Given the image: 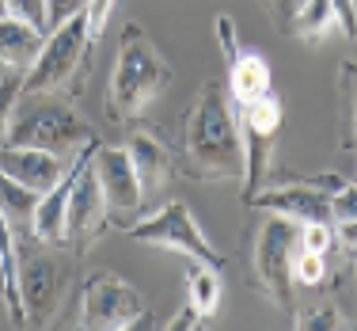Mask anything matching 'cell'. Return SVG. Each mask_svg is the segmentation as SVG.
Instances as JSON below:
<instances>
[{"mask_svg": "<svg viewBox=\"0 0 357 331\" xmlns=\"http://www.w3.org/2000/svg\"><path fill=\"white\" fill-rule=\"evenodd\" d=\"M38 198L42 194H35L31 186L15 183L12 175L0 172V217L8 221V228L12 233H35V209H38Z\"/></svg>", "mask_w": 357, "mask_h": 331, "instance_id": "obj_19", "label": "cell"}, {"mask_svg": "<svg viewBox=\"0 0 357 331\" xmlns=\"http://www.w3.org/2000/svg\"><path fill=\"white\" fill-rule=\"evenodd\" d=\"M107 228H110V209H107L103 186H99V175H96V156H91L80 168V175H76L69 206H65V248L84 256Z\"/></svg>", "mask_w": 357, "mask_h": 331, "instance_id": "obj_11", "label": "cell"}, {"mask_svg": "<svg viewBox=\"0 0 357 331\" xmlns=\"http://www.w3.org/2000/svg\"><path fill=\"white\" fill-rule=\"evenodd\" d=\"M350 179L335 172H319V175H296V172H274L270 168L262 186L251 194L243 206L262 209V214H282L293 221H327L331 225V198H335Z\"/></svg>", "mask_w": 357, "mask_h": 331, "instance_id": "obj_7", "label": "cell"}, {"mask_svg": "<svg viewBox=\"0 0 357 331\" xmlns=\"http://www.w3.org/2000/svg\"><path fill=\"white\" fill-rule=\"evenodd\" d=\"M172 88V65L152 46L141 23H126L122 50L114 61V76L107 88V118L110 122H141V115Z\"/></svg>", "mask_w": 357, "mask_h": 331, "instance_id": "obj_2", "label": "cell"}, {"mask_svg": "<svg viewBox=\"0 0 357 331\" xmlns=\"http://www.w3.org/2000/svg\"><path fill=\"white\" fill-rule=\"evenodd\" d=\"M335 4V15H338V31L346 38H354V0H331Z\"/></svg>", "mask_w": 357, "mask_h": 331, "instance_id": "obj_28", "label": "cell"}, {"mask_svg": "<svg viewBox=\"0 0 357 331\" xmlns=\"http://www.w3.org/2000/svg\"><path fill=\"white\" fill-rule=\"evenodd\" d=\"M293 328H301V331H335V328H354V320L342 316V312H338V304H319V309L296 316Z\"/></svg>", "mask_w": 357, "mask_h": 331, "instance_id": "obj_22", "label": "cell"}, {"mask_svg": "<svg viewBox=\"0 0 357 331\" xmlns=\"http://www.w3.org/2000/svg\"><path fill=\"white\" fill-rule=\"evenodd\" d=\"M91 141L99 138L88 126V118L76 110L73 99H54V103H35L20 110V115H12L4 133V145L42 149V152H54V156H76Z\"/></svg>", "mask_w": 357, "mask_h": 331, "instance_id": "obj_6", "label": "cell"}, {"mask_svg": "<svg viewBox=\"0 0 357 331\" xmlns=\"http://www.w3.org/2000/svg\"><path fill=\"white\" fill-rule=\"evenodd\" d=\"M126 152H130V160H133V172H137L144 194H156V191H164V186L172 183L175 156H172L167 141L160 138L156 130L137 126V130H133V138H130V145H126Z\"/></svg>", "mask_w": 357, "mask_h": 331, "instance_id": "obj_15", "label": "cell"}, {"mask_svg": "<svg viewBox=\"0 0 357 331\" xmlns=\"http://www.w3.org/2000/svg\"><path fill=\"white\" fill-rule=\"evenodd\" d=\"M126 236L137 244H156V248H167V251H178L186 259H198L213 270H225V256L213 248V244L202 236L198 221H194L190 206L186 202H167L164 209H156L152 217L137 221V225L126 228Z\"/></svg>", "mask_w": 357, "mask_h": 331, "instance_id": "obj_10", "label": "cell"}, {"mask_svg": "<svg viewBox=\"0 0 357 331\" xmlns=\"http://www.w3.org/2000/svg\"><path fill=\"white\" fill-rule=\"evenodd\" d=\"M91 0H46V35L57 31L65 20H73L76 12H84Z\"/></svg>", "mask_w": 357, "mask_h": 331, "instance_id": "obj_25", "label": "cell"}, {"mask_svg": "<svg viewBox=\"0 0 357 331\" xmlns=\"http://www.w3.org/2000/svg\"><path fill=\"white\" fill-rule=\"evenodd\" d=\"M296 4H301V0H262V8H266V15H270V20H274L282 31L289 27V20H293Z\"/></svg>", "mask_w": 357, "mask_h": 331, "instance_id": "obj_27", "label": "cell"}, {"mask_svg": "<svg viewBox=\"0 0 357 331\" xmlns=\"http://www.w3.org/2000/svg\"><path fill=\"white\" fill-rule=\"evenodd\" d=\"M285 31H289L293 38H301V42H308V46H316V42H323L327 35H335V31H338L335 4H331V0H301ZM338 35H342V31H338Z\"/></svg>", "mask_w": 357, "mask_h": 331, "instance_id": "obj_18", "label": "cell"}, {"mask_svg": "<svg viewBox=\"0 0 357 331\" xmlns=\"http://www.w3.org/2000/svg\"><path fill=\"white\" fill-rule=\"evenodd\" d=\"M96 175H99V186H103V198L110 209V225L126 228L122 214H141V206H144V191H141L137 172H133L130 152L118 145H99L96 149Z\"/></svg>", "mask_w": 357, "mask_h": 331, "instance_id": "obj_13", "label": "cell"}, {"mask_svg": "<svg viewBox=\"0 0 357 331\" xmlns=\"http://www.w3.org/2000/svg\"><path fill=\"white\" fill-rule=\"evenodd\" d=\"M338 103H342V149L354 152L357 115H354V61L350 57L338 65Z\"/></svg>", "mask_w": 357, "mask_h": 331, "instance_id": "obj_21", "label": "cell"}, {"mask_svg": "<svg viewBox=\"0 0 357 331\" xmlns=\"http://www.w3.org/2000/svg\"><path fill=\"white\" fill-rule=\"evenodd\" d=\"M4 8H8V15L31 23V27H38L46 35V0H4Z\"/></svg>", "mask_w": 357, "mask_h": 331, "instance_id": "obj_24", "label": "cell"}, {"mask_svg": "<svg viewBox=\"0 0 357 331\" xmlns=\"http://www.w3.org/2000/svg\"><path fill=\"white\" fill-rule=\"evenodd\" d=\"M42 42H46V35H42L38 27L15 20V15H4V20H0V65H4V69L27 73L31 65H35Z\"/></svg>", "mask_w": 357, "mask_h": 331, "instance_id": "obj_16", "label": "cell"}, {"mask_svg": "<svg viewBox=\"0 0 357 331\" xmlns=\"http://www.w3.org/2000/svg\"><path fill=\"white\" fill-rule=\"evenodd\" d=\"M118 0H91L88 4V42L96 46L99 38H103L107 23H110V12H114Z\"/></svg>", "mask_w": 357, "mask_h": 331, "instance_id": "obj_26", "label": "cell"}, {"mask_svg": "<svg viewBox=\"0 0 357 331\" xmlns=\"http://www.w3.org/2000/svg\"><path fill=\"white\" fill-rule=\"evenodd\" d=\"M175 172L194 183L243 179V133L240 115L225 80H206L183 115V160Z\"/></svg>", "mask_w": 357, "mask_h": 331, "instance_id": "obj_1", "label": "cell"}, {"mask_svg": "<svg viewBox=\"0 0 357 331\" xmlns=\"http://www.w3.org/2000/svg\"><path fill=\"white\" fill-rule=\"evenodd\" d=\"M220 309V270L206 267L198 259H186V312L202 328L217 316Z\"/></svg>", "mask_w": 357, "mask_h": 331, "instance_id": "obj_17", "label": "cell"}, {"mask_svg": "<svg viewBox=\"0 0 357 331\" xmlns=\"http://www.w3.org/2000/svg\"><path fill=\"white\" fill-rule=\"evenodd\" d=\"M23 96V73L20 69H4L0 73V141L8 133V122H12V110Z\"/></svg>", "mask_w": 357, "mask_h": 331, "instance_id": "obj_23", "label": "cell"}, {"mask_svg": "<svg viewBox=\"0 0 357 331\" xmlns=\"http://www.w3.org/2000/svg\"><path fill=\"white\" fill-rule=\"evenodd\" d=\"M4 15H8V8H4V0H0V20H4Z\"/></svg>", "mask_w": 357, "mask_h": 331, "instance_id": "obj_30", "label": "cell"}, {"mask_svg": "<svg viewBox=\"0 0 357 331\" xmlns=\"http://www.w3.org/2000/svg\"><path fill=\"white\" fill-rule=\"evenodd\" d=\"M289 282H293V290H323L327 286V256L296 240L293 256H289Z\"/></svg>", "mask_w": 357, "mask_h": 331, "instance_id": "obj_20", "label": "cell"}, {"mask_svg": "<svg viewBox=\"0 0 357 331\" xmlns=\"http://www.w3.org/2000/svg\"><path fill=\"white\" fill-rule=\"evenodd\" d=\"M15 236V263H20V301L27 328H50L61 312V301L73 282L76 251L65 244H46L35 233H12Z\"/></svg>", "mask_w": 357, "mask_h": 331, "instance_id": "obj_3", "label": "cell"}, {"mask_svg": "<svg viewBox=\"0 0 357 331\" xmlns=\"http://www.w3.org/2000/svg\"><path fill=\"white\" fill-rule=\"evenodd\" d=\"M69 164L73 156H54V152H42V149H20L0 141V172L12 175L15 183L31 186L35 194H46L65 175Z\"/></svg>", "mask_w": 357, "mask_h": 331, "instance_id": "obj_14", "label": "cell"}, {"mask_svg": "<svg viewBox=\"0 0 357 331\" xmlns=\"http://www.w3.org/2000/svg\"><path fill=\"white\" fill-rule=\"evenodd\" d=\"M76 324L88 331H133V328H156V316L149 312L137 286H130L126 278L110 274V270H96L84 282Z\"/></svg>", "mask_w": 357, "mask_h": 331, "instance_id": "obj_8", "label": "cell"}, {"mask_svg": "<svg viewBox=\"0 0 357 331\" xmlns=\"http://www.w3.org/2000/svg\"><path fill=\"white\" fill-rule=\"evenodd\" d=\"M236 115H240V133H243V202H248L262 186L266 172L274 168L285 107H282V99H278V91L270 88L266 96L236 107Z\"/></svg>", "mask_w": 357, "mask_h": 331, "instance_id": "obj_9", "label": "cell"}, {"mask_svg": "<svg viewBox=\"0 0 357 331\" xmlns=\"http://www.w3.org/2000/svg\"><path fill=\"white\" fill-rule=\"evenodd\" d=\"M4 290H8V282H4V267H0V301H4Z\"/></svg>", "mask_w": 357, "mask_h": 331, "instance_id": "obj_29", "label": "cell"}, {"mask_svg": "<svg viewBox=\"0 0 357 331\" xmlns=\"http://www.w3.org/2000/svg\"><path fill=\"white\" fill-rule=\"evenodd\" d=\"M217 42H220V54H225L228 65V96H232L236 107L251 103V99L266 96L270 91V61L259 54V50H248L236 35V20L232 15H217L213 20Z\"/></svg>", "mask_w": 357, "mask_h": 331, "instance_id": "obj_12", "label": "cell"}, {"mask_svg": "<svg viewBox=\"0 0 357 331\" xmlns=\"http://www.w3.org/2000/svg\"><path fill=\"white\" fill-rule=\"evenodd\" d=\"M88 8L65 20L57 31H50L42 42L35 65L23 73V96H50V91H80L84 76H88Z\"/></svg>", "mask_w": 357, "mask_h": 331, "instance_id": "obj_4", "label": "cell"}, {"mask_svg": "<svg viewBox=\"0 0 357 331\" xmlns=\"http://www.w3.org/2000/svg\"><path fill=\"white\" fill-rule=\"evenodd\" d=\"M301 240V221L293 217H262L251 240V290L262 293L274 309H282L289 324L296 320V290L289 282V256Z\"/></svg>", "mask_w": 357, "mask_h": 331, "instance_id": "obj_5", "label": "cell"}]
</instances>
